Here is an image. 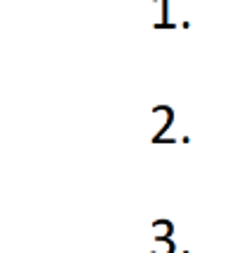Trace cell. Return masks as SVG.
<instances>
[{
	"instance_id": "cell-1",
	"label": "cell",
	"mask_w": 243,
	"mask_h": 253,
	"mask_svg": "<svg viewBox=\"0 0 243 253\" xmlns=\"http://www.w3.org/2000/svg\"><path fill=\"white\" fill-rule=\"evenodd\" d=\"M153 115H162V117H165V125L160 126V129H157V134L155 136H153V143H162V136H165V131H167V129H170L172 126V122H174V110H172L170 105H155V108H153Z\"/></svg>"
},
{
	"instance_id": "cell-2",
	"label": "cell",
	"mask_w": 243,
	"mask_h": 253,
	"mask_svg": "<svg viewBox=\"0 0 243 253\" xmlns=\"http://www.w3.org/2000/svg\"><path fill=\"white\" fill-rule=\"evenodd\" d=\"M176 246H174V239L172 237H153V249L150 253H174Z\"/></svg>"
},
{
	"instance_id": "cell-3",
	"label": "cell",
	"mask_w": 243,
	"mask_h": 253,
	"mask_svg": "<svg viewBox=\"0 0 243 253\" xmlns=\"http://www.w3.org/2000/svg\"><path fill=\"white\" fill-rule=\"evenodd\" d=\"M155 5H160V22L155 24V29H174V24L170 22V0H153Z\"/></svg>"
},
{
	"instance_id": "cell-4",
	"label": "cell",
	"mask_w": 243,
	"mask_h": 253,
	"mask_svg": "<svg viewBox=\"0 0 243 253\" xmlns=\"http://www.w3.org/2000/svg\"><path fill=\"white\" fill-rule=\"evenodd\" d=\"M172 234H174L172 220H155L153 222V237H172Z\"/></svg>"
}]
</instances>
